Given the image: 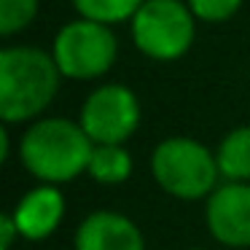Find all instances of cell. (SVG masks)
<instances>
[{"mask_svg": "<svg viewBox=\"0 0 250 250\" xmlns=\"http://www.w3.org/2000/svg\"><path fill=\"white\" fill-rule=\"evenodd\" d=\"M54 57L35 46H8L0 51V119L22 124L38 119L60 89Z\"/></svg>", "mask_w": 250, "mask_h": 250, "instance_id": "6da1fadb", "label": "cell"}, {"mask_svg": "<svg viewBox=\"0 0 250 250\" xmlns=\"http://www.w3.org/2000/svg\"><path fill=\"white\" fill-rule=\"evenodd\" d=\"M94 143L81 124L67 119H41L22 135L19 156L33 178L43 183H67L89 169Z\"/></svg>", "mask_w": 250, "mask_h": 250, "instance_id": "7a4b0ae2", "label": "cell"}, {"mask_svg": "<svg viewBox=\"0 0 250 250\" xmlns=\"http://www.w3.org/2000/svg\"><path fill=\"white\" fill-rule=\"evenodd\" d=\"M151 172L167 194L178 199H202L215 191L221 175L210 148L191 137H167L153 148Z\"/></svg>", "mask_w": 250, "mask_h": 250, "instance_id": "3957f363", "label": "cell"}, {"mask_svg": "<svg viewBox=\"0 0 250 250\" xmlns=\"http://www.w3.org/2000/svg\"><path fill=\"white\" fill-rule=\"evenodd\" d=\"M194 11L183 0H146L132 17V41L156 62L180 60L196 35Z\"/></svg>", "mask_w": 250, "mask_h": 250, "instance_id": "277c9868", "label": "cell"}, {"mask_svg": "<svg viewBox=\"0 0 250 250\" xmlns=\"http://www.w3.org/2000/svg\"><path fill=\"white\" fill-rule=\"evenodd\" d=\"M119 43L108 24L76 19L67 22L54 38V57L57 67L65 78L73 81H92L100 78L113 67Z\"/></svg>", "mask_w": 250, "mask_h": 250, "instance_id": "5b68a950", "label": "cell"}, {"mask_svg": "<svg viewBox=\"0 0 250 250\" xmlns=\"http://www.w3.org/2000/svg\"><path fill=\"white\" fill-rule=\"evenodd\" d=\"M78 124L94 146H124L140 124V103L132 89L105 83L83 100Z\"/></svg>", "mask_w": 250, "mask_h": 250, "instance_id": "8992f818", "label": "cell"}, {"mask_svg": "<svg viewBox=\"0 0 250 250\" xmlns=\"http://www.w3.org/2000/svg\"><path fill=\"white\" fill-rule=\"evenodd\" d=\"M207 229L221 245L250 248V183H223L207 199Z\"/></svg>", "mask_w": 250, "mask_h": 250, "instance_id": "52a82bcc", "label": "cell"}, {"mask_svg": "<svg viewBox=\"0 0 250 250\" xmlns=\"http://www.w3.org/2000/svg\"><path fill=\"white\" fill-rule=\"evenodd\" d=\"M76 250H143V234L121 212H92L76 231Z\"/></svg>", "mask_w": 250, "mask_h": 250, "instance_id": "ba28073f", "label": "cell"}, {"mask_svg": "<svg viewBox=\"0 0 250 250\" xmlns=\"http://www.w3.org/2000/svg\"><path fill=\"white\" fill-rule=\"evenodd\" d=\"M62 215H65V196L57 186H38L14 210V223L19 229V237L24 239H46L57 231Z\"/></svg>", "mask_w": 250, "mask_h": 250, "instance_id": "9c48e42d", "label": "cell"}, {"mask_svg": "<svg viewBox=\"0 0 250 250\" xmlns=\"http://www.w3.org/2000/svg\"><path fill=\"white\" fill-rule=\"evenodd\" d=\"M215 162L229 183L250 180V126H237L223 137L218 146Z\"/></svg>", "mask_w": 250, "mask_h": 250, "instance_id": "30bf717a", "label": "cell"}, {"mask_svg": "<svg viewBox=\"0 0 250 250\" xmlns=\"http://www.w3.org/2000/svg\"><path fill=\"white\" fill-rule=\"evenodd\" d=\"M86 172L103 186H119L132 175V156L124 146H94Z\"/></svg>", "mask_w": 250, "mask_h": 250, "instance_id": "8fae6325", "label": "cell"}, {"mask_svg": "<svg viewBox=\"0 0 250 250\" xmlns=\"http://www.w3.org/2000/svg\"><path fill=\"white\" fill-rule=\"evenodd\" d=\"M146 0H73L76 11L81 14V19L100 24H121L129 22Z\"/></svg>", "mask_w": 250, "mask_h": 250, "instance_id": "7c38bea8", "label": "cell"}, {"mask_svg": "<svg viewBox=\"0 0 250 250\" xmlns=\"http://www.w3.org/2000/svg\"><path fill=\"white\" fill-rule=\"evenodd\" d=\"M38 14V0H0V35L22 33L24 27H30Z\"/></svg>", "mask_w": 250, "mask_h": 250, "instance_id": "4fadbf2b", "label": "cell"}, {"mask_svg": "<svg viewBox=\"0 0 250 250\" xmlns=\"http://www.w3.org/2000/svg\"><path fill=\"white\" fill-rule=\"evenodd\" d=\"M199 22H226L239 11L242 0H186Z\"/></svg>", "mask_w": 250, "mask_h": 250, "instance_id": "5bb4252c", "label": "cell"}, {"mask_svg": "<svg viewBox=\"0 0 250 250\" xmlns=\"http://www.w3.org/2000/svg\"><path fill=\"white\" fill-rule=\"evenodd\" d=\"M0 234H3V242H0V250H11V239L19 234L17 223H14L11 215H6L3 221H0Z\"/></svg>", "mask_w": 250, "mask_h": 250, "instance_id": "9a60e30c", "label": "cell"}, {"mask_svg": "<svg viewBox=\"0 0 250 250\" xmlns=\"http://www.w3.org/2000/svg\"><path fill=\"white\" fill-rule=\"evenodd\" d=\"M8 143H11L8 140V129L3 126V129H0V159H3V162L8 159Z\"/></svg>", "mask_w": 250, "mask_h": 250, "instance_id": "2e32d148", "label": "cell"}]
</instances>
